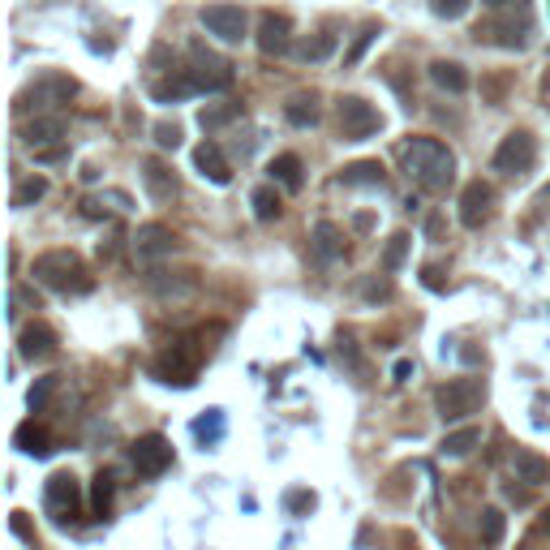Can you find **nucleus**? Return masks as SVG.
I'll use <instances>...</instances> for the list:
<instances>
[{
	"instance_id": "nucleus-2",
	"label": "nucleus",
	"mask_w": 550,
	"mask_h": 550,
	"mask_svg": "<svg viewBox=\"0 0 550 550\" xmlns=\"http://www.w3.org/2000/svg\"><path fill=\"white\" fill-rule=\"evenodd\" d=\"M31 275L43 288H52V293H61V297H78V293H91L95 288L91 267H86L82 254H74V250H43L35 258Z\"/></svg>"
},
{
	"instance_id": "nucleus-26",
	"label": "nucleus",
	"mask_w": 550,
	"mask_h": 550,
	"mask_svg": "<svg viewBox=\"0 0 550 550\" xmlns=\"http://www.w3.org/2000/svg\"><path fill=\"white\" fill-rule=\"evenodd\" d=\"M13 439H18V447H22L26 456H48V452H52V434L43 430V426L35 422V417H31V422H22Z\"/></svg>"
},
{
	"instance_id": "nucleus-42",
	"label": "nucleus",
	"mask_w": 550,
	"mask_h": 550,
	"mask_svg": "<svg viewBox=\"0 0 550 550\" xmlns=\"http://www.w3.org/2000/svg\"><path fill=\"white\" fill-rule=\"evenodd\" d=\"M155 142H159V147H172V151H177V147H181V125H177V121H159V125H155Z\"/></svg>"
},
{
	"instance_id": "nucleus-12",
	"label": "nucleus",
	"mask_w": 550,
	"mask_h": 550,
	"mask_svg": "<svg viewBox=\"0 0 550 550\" xmlns=\"http://www.w3.org/2000/svg\"><path fill=\"white\" fill-rule=\"evenodd\" d=\"M129 460H134L138 477H159L172 465V443L164 439V434H142V439L129 447Z\"/></svg>"
},
{
	"instance_id": "nucleus-11",
	"label": "nucleus",
	"mask_w": 550,
	"mask_h": 550,
	"mask_svg": "<svg viewBox=\"0 0 550 550\" xmlns=\"http://www.w3.org/2000/svg\"><path fill=\"white\" fill-rule=\"evenodd\" d=\"M177 245H181V237L172 233L168 224H142L134 233V254H138V263H147V267L172 258V254H177Z\"/></svg>"
},
{
	"instance_id": "nucleus-30",
	"label": "nucleus",
	"mask_w": 550,
	"mask_h": 550,
	"mask_svg": "<svg viewBox=\"0 0 550 550\" xmlns=\"http://www.w3.org/2000/svg\"><path fill=\"white\" fill-rule=\"evenodd\" d=\"M331 52H336V39H331V35H314V39H306V43H297V48H293V56H297V61H306V65L327 61Z\"/></svg>"
},
{
	"instance_id": "nucleus-17",
	"label": "nucleus",
	"mask_w": 550,
	"mask_h": 550,
	"mask_svg": "<svg viewBox=\"0 0 550 550\" xmlns=\"http://www.w3.org/2000/svg\"><path fill=\"white\" fill-rule=\"evenodd\" d=\"M142 185H147V194L155 202H168V198H177V172H172L164 159H142Z\"/></svg>"
},
{
	"instance_id": "nucleus-35",
	"label": "nucleus",
	"mask_w": 550,
	"mask_h": 550,
	"mask_svg": "<svg viewBox=\"0 0 550 550\" xmlns=\"http://www.w3.org/2000/svg\"><path fill=\"white\" fill-rule=\"evenodd\" d=\"M503 529H508L503 512H499V508H482V542H486V546H499V542H503Z\"/></svg>"
},
{
	"instance_id": "nucleus-41",
	"label": "nucleus",
	"mask_w": 550,
	"mask_h": 550,
	"mask_svg": "<svg viewBox=\"0 0 550 550\" xmlns=\"http://www.w3.org/2000/svg\"><path fill=\"white\" fill-rule=\"evenodd\" d=\"M503 95H508V74L482 78V99H486V104H503Z\"/></svg>"
},
{
	"instance_id": "nucleus-20",
	"label": "nucleus",
	"mask_w": 550,
	"mask_h": 550,
	"mask_svg": "<svg viewBox=\"0 0 550 550\" xmlns=\"http://www.w3.org/2000/svg\"><path fill=\"white\" fill-rule=\"evenodd\" d=\"M512 469H516V482H525V486L550 482V460L538 456L533 447H512Z\"/></svg>"
},
{
	"instance_id": "nucleus-5",
	"label": "nucleus",
	"mask_w": 550,
	"mask_h": 550,
	"mask_svg": "<svg viewBox=\"0 0 550 550\" xmlns=\"http://www.w3.org/2000/svg\"><path fill=\"white\" fill-rule=\"evenodd\" d=\"M185 74L198 82V91H228L233 86V65L220 52H211L207 43H190V69Z\"/></svg>"
},
{
	"instance_id": "nucleus-34",
	"label": "nucleus",
	"mask_w": 550,
	"mask_h": 550,
	"mask_svg": "<svg viewBox=\"0 0 550 550\" xmlns=\"http://www.w3.org/2000/svg\"><path fill=\"white\" fill-rule=\"evenodd\" d=\"M194 434H198L202 443H220V439H224V413L211 409L207 417H198V422H194Z\"/></svg>"
},
{
	"instance_id": "nucleus-15",
	"label": "nucleus",
	"mask_w": 550,
	"mask_h": 550,
	"mask_svg": "<svg viewBox=\"0 0 550 550\" xmlns=\"http://www.w3.org/2000/svg\"><path fill=\"white\" fill-rule=\"evenodd\" d=\"M258 48H263V56L293 52V22H288L284 13H263V18H258Z\"/></svg>"
},
{
	"instance_id": "nucleus-23",
	"label": "nucleus",
	"mask_w": 550,
	"mask_h": 550,
	"mask_svg": "<svg viewBox=\"0 0 550 550\" xmlns=\"http://www.w3.org/2000/svg\"><path fill=\"white\" fill-rule=\"evenodd\" d=\"M65 138V117H35L31 125L22 129V142L31 151H43V147H56Z\"/></svg>"
},
{
	"instance_id": "nucleus-19",
	"label": "nucleus",
	"mask_w": 550,
	"mask_h": 550,
	"mask_svg": "<svg viewBox=\"0 0 550 550\" xmlns=\"http://www.w3.org/2000/svg\"><path fill=\"white\" fill-rule=\"evenodd\" d=\"M18 353L26 357V361H48V357H56V331L48 327V323H31L18 336Z\"/></svg>"
},
{
	"instance_id": "nucleus-14",
	"label": "nucleus",
	"mask_w": 550,
	"mask_h": 550,
	"mask_svg": "<svg viewBox=\"0 0 550 550\" xmlns=\"http://www.w3.org/2000/svg\"><path fill=\"white\" fill-rule=\"evenodd\" d=\"M78 86H74V78H61V74H43L35 86H26V91L18 95V112L31 104L35 99V108H52V104H65L69 95H74Z\"/></svg>"
},
{
	"instance_id": "nucleus-48",
	"label": "nucleus",
	"mask_w": 550,
	"mask_h": 550,
	"mask_svg": "<svg viewBox=\"0 0 550 550\" xmlns=\"http://www.w3.org/2000/svg\"><path fill=\"white\" fill-rule=\"evenodd\" d=\"M426 233H430L434 241H439V237H443V220H439V215H430V220H426Z\"/></svg>"
},
{
	"instance_id": "nucleus-22",
	"label": "nucleus",
	"mask_w": 550,
	"mask_h": 550,
	"mask_svg": "<svg viewBox=\"0 0 550 550\" xmlns=\"http://www.w3.org/2000/svg\"><path fill=\"white\" fill-rule=\"evenodd\" d=\"M310 245H314L318 263H336V258H344V233H340V224L318 220L314 233H310Z\"/></svg>"
},
{
	"instance_id": "nucleus-39",
	"label": "nucleus",
	"mask_w": 550,
	"mask_h": 550,
	"mask_svg": "<svg viewBox=\"0 0 550 550\" xmlns=\"http://www.w3.org/2000/svg\"><path fill=\"white\" fill-rule=\"evenodd\" d=\"M284 508L293 516H310L314 512V490H288L284 495Z\"/></svg>"
},
{
	"instance_id": "nucleus-10",
	"label": "nucleus",
	"mask_w": 550,
	"mask_h": 550,
	"mask_svg": "<svg viewBox=\"0 0 550 550\" xmlns=\"http://www.w3.org/2000/svg\"><path fill=\"white\" fill-rule=\"evenodd\" d=\"M198 18H202V26H207V35H215L220 43H241L245 31H250L245 9L241 5H228V0H215V5H207Z\"/></svg>"
},
{
	"instance_id": "nucleus-13",
	"label": "nucleus",
	"mask_w": 550,
	"mask_h": 550,
	"mask_svg": "<svg viewBox=\"0 0 550 550\" xmlns=\"http://www.w3.org/2000/svg\"><path fill=\"white\" fill-rule=\"evenodd\" d=\"M495 215V185L490 181H469L460 190V224L465 228H482Z\"/></svg>"
},
{
	"instance_id": "nucleus-4",
	"label": "nucleus",
	"mask_w": 550,
	"mask_h": 550,
	"mask_svg": "<svg viewBox=\"0 0 550 550\" xmlns=\"http://www.w3.org/2000/svg\"><path fill=\"white\" fill-rule=\"evenodd\" d=\"M202 344L194 336H181V340H172L164 357L155 361V374H159V383H177V387H190L194 383V374L202 366Z\"/></svg>"
},
{
	"instance_id": "nucleus-3",
	"label": "nucleus",
	"mask_w": 550,
	"mask_h": 550,
	"mask_svg": "<svg viewBox=\"0 0 550 550\" xmlns=\"http://www.w3.org/2000/svg\"><path fill=\"white\" fill-rule=\"evenodd\" d=\"M482 400H486V383L465 374V379H447L439 392H434V409H439L443 422H465L469 413L482 409Z\"/></svg>"
},
{
	"instance_id": "nucleus-46",
	"label": "nucleus",
	"mask_w": 550,
	"mask_h": 550,
	"mask_svg": "<svg viewBox=\"0 0 550 550\" xmlns=\"http://www.w3.org/2000/svg\"><path fill=\"white\" fill-rule=\"evenodd\" d=\"M13 533H18L22 542H35V529L26 525V512H13Z\"/></svg>"
},
{
	"instance_id": "nucleus-49",
	"label": "nucleus",
	"mask_w": 550,
	"mask_h": 550,
	"mask_svg": "<svg viewBox=\"0 0 550 550\" xmlns=\"http://www.w3.org/2000/svg\"><path fill=\"white\" fill-rule=\"evenodd\" d=\"M413 374V361H396V383H404Z\"/></svg>"
},
{
	"instance_id": "nucleus-25",
	"label": "nucleus",
	"mask_w": 550,
	"mask_h": 550,
	"mask_svg": "<svg viewBox=\"0 0 550 550\" xmlns=\"http://www.w3.org/2000/svg\"><path fill=\"white\" fill-rule=\"evenodd\" d=\"M430 82L439 86V91H447V95H465L469 91V69L460 61H434L430 65Z\"/></svg>"
},
{
	"instance_id": "nucleus-45",
	"label": "nucleus",
	"mask_w": 550,
	"mask_h": 550,
	"mask_svg": "<svg viewBox=\"0 0 550 550\" xmlns=\"http://www.w3.org/2000/svg\"><path fill=\"white\" fill-rule=\"evenodd\" d=\"M361 293H366V301H387L392 297V280H370Z\"/></svg>"
},
{
	"instance_id": "nucleus-44",
	"label": "nucleus",
	"mask_w": 550,
	"mask_h": 550,
	"mask_svg": "<svg viewBox=\"0 0 550 550\" xmlns=\"http://www.w3.org/2000/svg\"><path fill=\"white\" fill-rule=\"evenodd\" d=\"M35 159H39V164H65V159H69V147H65V142H56V147L35 151Z\"/></svg>"
},
{
	"instance_id": "nucleus-27",
	"label": "nucleus",
	"mask_w": 550,
	"mask_h": 550,
	"mask_svg": "<svg viewBox=\"0 0 550 550\" xmlns=\"http://www.w3.org/2000/svg\"><path fill=\"white\" fill-rule=\"evenodd\" d=\"M267 172H271V181H280L288 194H297L301 185H306V177H301V159H297V155H275Z\"/></svg>"
},
{
	"instance_id": "nucleus-32",
	"label": "nucleus",
	"mask_w": 550,
	"mask_h": 550,
	"mask_svg": "<svg viewBox=\"0 0 550 550\" xmlns=\"http://www.w3.org/2000/svg\"><path fill=\"white\" fill-rule=\"evenodd\" d=\"M250 207H254V215H258V220H263V224H271V220H280V194H275L271 190V185H263V190H254L250 194Z\"/></svg>"
},
{
	"instance_id": "nucleus-7",
	"label": "nucleus",
	"mask_w": 550,
	"mask_h": 550,
	"mask_svg": "<svg viewBox=\"0 0 550 550\" xmlns=\"http://www.w3.org/2000/svg\"><path fill=\"white\" fill-rule=\"evenodd\" d=\"M533 164H538V138L529 129H512L495 147V168L508 177H525V172H533Z\"/></svg>"
},
{
	"instance_id": "nucleus-28",
	"label": "nucleus",
	"mask_w": 550,
	"mask_h": 550,
	"mask_svg": "<svg viewBox=\"0 0 550 550\" xmlns=\"http://www.w3.org/2000/svg\"><path fill=\"white\" fill-rule=\"evenodd\" d=\"M477 443H482V426H460V430H447L443 434L439 452L443 456H469Z\"/></svg>"
},
{
	"instance_id": "nucleus-38",
	"label": "nucleus",
	"mask_w": 550,
	"mask_h": 550,
	"mask_svg": "<svg viewBox=\"0 0 550 550\" xmlns=\"http://www.w3.org/2000/svg\"><path fill=\"white\" fill-rule=\"evenodd\" d=\"M473 0H430V13L434 18H443V22H456V18H465Z\"/></svg>"
},
{
	"instance_id": "nucleus-6",
	"label": "nucleus",
	"mask_w": 550,
	"mask_h": 550,
	"mask_svg": "<svg viewBox=\"0 0 550 550\" xmlns=\"http://www.w3.org/2000/svg\"><path fill=\"white\" fill-rule=\"evenodd\" d=\"M43 508L56 525H69V520H78V508H82V490H78V477L74 473H52L48 486H43Z\"/></svg>"
},
{
	"instance_id": "nucleus-24",
	"label": "nucleus",
	"mask_w": 550,
	"mask_h": 550,
	"mask_svg": "<svg viewBox=\"0 0 550 550\" xmlns=\"http://www.w3.org/2000/svg\"><path fill=\"white\" fill-rule=\"evenodd\" d=\"M318 117H323V108H318V91H297L284 104V121L297 125V129H314Z\"/></svg>"
},
{
	"instance_id": "nucleus-43",
	"label": "nucleus",
	"mask_w": 550,
	"mask_h": 550,
	"mask_svg": "<svg viewBox=\"0 0 550 550\" xmlns=\"http://www.w3.org/2000/svg\"><path fill=\"white\" fill-rule=\"evenodd\" d=\"M374 35H379V26H374V22H370V26H361V35H357V43H353V52L344 56V65H357V61H361V52H366L370 43H374Z\"/></svg>"
},
{
	"instance_id": "nucleus-21",
	"label": "nucleus",
	"mask_w": 550,
	"mask_h": 550,
	"mask_svg": "<svg viewBox=\"0 0 550 550\" xmlns=\"http://www.w3.org/2000/svg\"><path fill=\"white\" fill-rule=\"evenodd\" d=\"M194 168L211 185H228V181H233V168H228V159H224V151L215 147V142H202V147L194 151Z\"/></svg>"
},
{
	"instance_id": "nucleus-51",
	"label": "nucleus",
	"mask_w": 550,
	"mask_h": 550,
	"mask_svg": "<svg viewBox=\"0 0 550 550\" xmlns=\"http://www.w3.org/2000/svg\"><path fill=\"white\" fill-rule=\"evenodd\" d=\"M546 529H550V508H546Z\"/></svg>"
},
{
	"instance_id": "nucleus-40",
	"label": "nucleus",
	"mask_w": 550,
	"mask_h": 550,
	"mask_svg": "<svg viewBox=\"0 0 550 550\" xmlns=\"http://www.w3.org/2000/svg\"><path fill=\"white\" fill-rule=\"evenodd\" d=\"M56 392V374H48V379H39L31 387V396H26V404H31V413H43V404H48V396Z\"/></svg>"
},
{
	"instance_id": "nucleus-29",
	"label": "nucleus",
	"mask_w": 550,
	"mask_h": 550,
	"mask_svg": "<svg viewBox=\"0 0 550 550\" xmlns=\"http://www.w3.org/2000/svg\"><path fill=\"white\" fill-rule=\"evenodd\" d=\"M151 95L159 104H168V99H190V95H198V82L190 74H172L168 82H151Z\"/></svg>"
},
{
	"instance_id": "nucleus-18",
	"label": "nucleus",
	"mask_w": 550,
	"mask_h": 550,
	"mask_svg": "<svg viewBox=\"0 0 550 550\" xmlns=\"http://www.w3.org/2000/svg\"><path fill=\"white\" fill-rule=\"evenodd\" d=\"M340 185H349V190H387V172L379 159H357V164L340 168Z\"/></svg>"
},
{
	"instance_id": "nucleus-9",
	"label": "nucleus",
	"mask_w": 550,
	"mask_h": 550,
	"mask_svg": "<svg viewBox=\"0 0 550 550\" xmlns=\"http://www.w3.org/2000/svg\"><path fill=\"white\" fill-rule=\"evenodd\" d=\"M525 35H529V18L516 22V9L512 13L503 9V13H495V18L477 22V31H473L477 43H495V48H508V52L525 48Z\"/></svg>"
},
{
	"instance_id": "nucleus-16",
	"label": "nucleus",
	"mask_w": 550,
	"mask_h": 550,
	"mask_svg": "<svg viewBox=\"0 0 550 550\" xmlns=\"http://www.w3.org/2000/svg\"><path fill=\"white\" fill-rule=\"evenodd\" d=\"M194 271H164V267H151L147 271V288L155 297H164V301H185L194 293Z\"/></svg>"
},
{
	"instance_id": "nucleus-33",
	"label": "nucleus",
	"mask_w": 550,
	"mask_h": 550,
	"mask_svg": "<svg viewBox=\"0 0 550 550\" xmlns=\"http://www.w3.org/2000/svg\"><path fill=\"white\" fill-rule=\"evenodd\" d=\"M404 258H409V233H392L387 237V250H383V271L396 275L404 267Z\"/></svg>"
},
{
	"instance_id": "nucleus-31",
	"label": "nucleus",
	"mask_w": 550,
	"mask_h": 550,
	"mask_svg": "<svg viewBox=\"0 0 550 550\" xmlns=\"http://www.w3.org/2000/svg\"><path fill=\"white\" fill-rule=\"evenodd\" d=\"M112 495H117V482H112V473H95V486H91V512L104 520L112 512Z\"/></svg>"
},
{
	"instance_id": "nucleus-1",
	"label": "nucleus",
	"mask_w": 550,
	"mask_h": 550,
	"mask_svg": "<svg viewBox=\"0 0 550 550\" xmlns=\"http://www.w3.org/2000/svg\"><path fill=\"white\" fill-rule=\"evenodd\" d=\"M400 168L409 172V181L422 194H443L456 181V155L447 151V142L439 138H413L400 151Z\"/></svg>"
},
{
	"instance_id": "nucleus-47",
	"label": "nucleus",
	"mask_w": 550,
	"mask_h": 550,
	"mask_svg": "<svg viewBox=\"0 0 550 550\" xmlns=\"http://www.w3.org/2000/svg\"><path fill=\"white\" fill-rule=\"evenodd\" d=\"M482 5H486V9H495V13H503V9H516V5L525 9V0H482Z\"/></svg>"
},
{
	"instance_id": "nucleus-37",
	"label": "nucleus",
	"mask_w": 550,
	"mask_h": 550,
	"mask_svg": "<svg viewBox=\"0 0 550 550\" xmlns=\"http://www.w3.org/2000/svg\"><path fill=\"white\" fill-rule=\"evenodd\" d=\"M43 194H48V181H43V177H26L18 190H13V207H31V202H39Z\"/></svg>"
},
{
	"instance_id": "nucleus-36",
	"label": "nucleus",
	"mask_w": 550,
	"mask_h": 550,
	"mask_svg": "<svg viewBox=\"0 0 550 550\" xmlns=\"http://www.w3.org/2000/svg\"><path fill=\"white\" fill-rule=\"evenodd\" d=\"M237 117H241V104H224V108H202V112H198V125H202V129H220V125L237 121Z\"/></svg>"
},
{
	"instance_id": "nucleus-8",
	"label": "nucleus",
	"mask_w": 550,
	"mask_h": 550,
	"mask_svg": "<svg viewBox=\"0 0 550 550\" xmlns=\"http://www.w3.org/2000/svg\"><path fill=\"white\" fill-rule=\"evenodd\" d=\"M336 121H340V138L344 142H366L370 134H379V125H383V117L361 95H344L340 99V104H336Z\"/></svg>"
},
{
	"instance_id": "nucleus-50",
	"label": "nucleus",
	"mask_w": 550,
	"mask_h": 550,
	"mask_svg": "<svg viewBox=\"0 0 550 550\" xmlns=\"http://www.w3.org/2000/svg\"><path fill=\"white\" fill-rule=\"evenodd\" d=\"M422 275H426V284H430V288H443V280H439V271H434V267H426Z\"/></svg>"
}]
</instances>
